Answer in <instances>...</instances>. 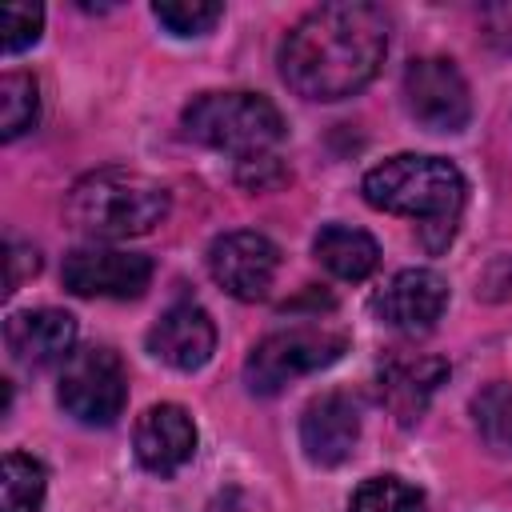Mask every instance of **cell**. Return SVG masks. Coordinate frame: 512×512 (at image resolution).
<instances>
[{
  "mask_svg": "<svg viewBox=\"0 0 512 512\" xmlns=\"http://www.w3.org/2000/svg\"><path fill=\"white\" fill-rule=\"evenodd\" d=\"M344 348H348V336L344 332H328L320 324H300V328L272 332L248 352L244 384L256 396H272L284 384H292V380H300V376H308L316 368H328L332 360L344 356Z\"/></svg>",
  "mask_w": 512,
  "mask_h": 512,
  "instance_id": "5",
  "label": "cell"
},
{
  "mask_svg": "<svg viewBox=\"0 0 512 512\" xmlns=\"http://www.w3.org/2000/svg\"><path fill=\"white\" fill-rule=\"evenodd\" d=\"M212 280L236 300H264L280 272V248L260 232H224L208 248Z\"/></svg>",
  "mask_w": 512,
  "mask_h": 512,
  "instance_id": "8",
  "label": "cell"
},
{
  "mask_svg": "<svg viewBox=\"0 0 512 512\" xmlns=\"http://www.w3.org/2000/svg\"><path fill=\"white\" fill-rule=\"evenodd\" d=\"M212 348H216V324L200 304H188V300L160 312V320L148 328V352L180 372L204 368Z\"/></svg>",
  "mask_w": 512,
  "mask_h": 512,
  "instance_id": "11",
  "label": "cell"
},
{
  "mask_svg": "<svg viewBox=\"0 0 512 512\" xmlns=\"http://www.w3.org/2000/svg\"><path fill=\"white\" fill-rule=\"evenodd\" d=\"M356 436H360V412H356L352 396H344V392L316 396L300 416L304 456L320 468H332V464L348 460L352 448H356Z\"/></svg>",
  "mask_w": 512,
  "mask_h": 512,
  "instance_id": "12",
  "label": "cell"
},
{
  "mask_svg": "<svg viewBox=\"0 0 512 512\" xmlns=\"http://www.w3.org/2000/svg\"><path fill=\"white\" fill-rule=\"evenodd\" d=\"M64 288L76 296H108V300H132L148 288L152 280V260L140 252H120V248H72L64 256Z\"/></svg>",
  "mask_w": 512,
  "mask_h": 512,
  "instance_id": "9",
  "label": "cell"
},
{
  "mask_svg": "<svg viewBox=\"0 0 512 512\" xmlns=\"http://www.w3.org/2000/svg\"><path fill=\"white\" fill-rule=\"evenodd\" d=\"M316 256L320 264L340 276V280H364L376 264H380V248L364 228H348V224H324L316 232Z\"/></svg>",
  "mask_w": 512,
  "mask_h": 512,
  "instance_id": "16",
  "label": "cell"
},
{
  "mask_svg": "<svg viewBox=\"0 0 512 512\" xmlns=\"http://www.w3.org/2000/svg\"><path fill=\"white\" fill-rule=\"evenodd\" d=\"M404 108L428 132H460L472 116L464 72L448 56H420L404 68Z\"/></svg>",
  "mask_w": 512,
  "mask_h": 512,
  "instance_id": "7",
  "label": "cell"
},
{
  "mask_svg": "<svg viewBox=\"0 0 512 512\" xmlns=\"http://www.w3.org/2000/svg\"><path fill=\"white\" fill-rule=\"evenodd\" d=\"M56 396L72 420L92 424V428L112 424L128 400V376H124L120 356L112 348H96V344L72 352L64 360Z\"/></svg>",
  "mask_w": 512,
  "mask_h": 512,
  "instance_id": "6",
  "label": "cell"
},
{
  "mask_svg": "<svg viewBox=\"0 0 512 512\" xmlns=\"http://www.w3.org/2000/svg\"><path fill=\"white\" fill-rule=\"evenodd\" d=\"M40 28H44V8L40 4H4L0 8L4 52H24L28 44L40 40Z\"/></svg>",
  "mask_w": 512,
  "mask_h": 512,
  "instance_id": "22",
  "label": "cell"
},
{
  "mask_svg": "<svg viewBox=\"0 0 512 512\" xmlns=\"http://www.w3.org/2000/svg\"><path fill=\"white\" fill-rule=\"evenodd\" d=\"M152 16L172 36H204L224 16V4H212V0H164V4H152Z\"/></svg>",
  "mask_w": 512,
  "mask_h": 512,
  "instance_id": "21",
  "label": "cell"
},
{
  "mask_svg": "<svg viewBox=\"0 0 512 512\" xmlns=\"http://www.w3.org/2000/svg\"><path fill=\"white\" fill-rule=\"evenodd\" d=\"M448 304V284L432 268H404L396 272L384 292L372 300L376 316L400 332H428Z\"/></svg>",
  "mask_w": 512,
  "mask_h": 512,
  "instance_id": "10",
  "label": "cell"
},
{
  "mask_svg": "<svg viewBox=\"0 0 512 512\" xmlns=\"http://www.w3.org/2000/svg\"><path fill=\"white\" fill-rule=\"evenodd\" d=\"M444 376L448 364L440 356H392L380 368V400L400 424H416Z\"/></svg>",
  "mask_w": 512,
  "mask_h": 512,
  "instance_id": "15",
  "label": "cell"
},
{
  "mask_svg": "<svg viewBox=\"0 0 512 512\" xmlns=\"http://www.w3.org/2000/svg\"><path fill=\"white\" fill-rule=\"evenodd\" d=\"M184 132L208 148L256 160L284 140V116L256 92H200L184 108Z\"/></svg>",
  "mask_w": 512,
  "mask_h": 512,
  "instance_id": "4",
  "label": "cell"
},
{
  "mask_svg": "<svg viewBox=\"0 0 512 512\" xmlns=\"http://www.w3.org/2000/svg\"><path fill=\"white\" fill-rule=\"evenodd\" d=\"M348 512H424V492L400 476H372L356 488Z\"/></svg>",
  "mask_w": 512,
  "mask_h": 512,
  "instance_id": "19",
  "label": "cell"
},
{
  "mask_svg": "<svg viewBox=\"0 0 512 512\" xmlns=\"http://www.w3.org/2000/svg\"><path fill=\"white\" fill-rule=\"evenodd\" d=\"M196 452V424L180 404H152L136 424V460L156 472H180Z\"/></svg>",
  "mask_w": 512,
  "mask_h": 512,
  "instance_id": "13",
  "label": "cell"
},
{
  "mask_svg": "<svg viewBox=\"0 0 512 512\" xmlns=\"http://www.w3.org/2000/svg\"><path fill=\"white\" fill-rule=\"evenodd\" d=\"M36 268H40L36 248H28V244H8V288H4V292H16L24 276H36Z\"/></svg>",
  "mask_w": 512,
  "mask_h": 512,
  "instance_id": "23",
  "label": "cell"
},
{
  "mask_svg": "<svg viewBox=\"0 0 512 512\" xmlns=\"http://www.w3.org/2000/svg\"><path fill=\"white\" fill-rule=\"evenodd\" d=\"M476 428L488 448L512 452V384H492L472 400Z\"/></svg>",
  "mask_w": 512,
  "mask_h": 512,
  "instance_id": "20",
  "label": "cell"
},
{
  "mask_svg": "<svg viewBox=\"0 0 512 512\" xmlns=\"http://www.w3.org/2000/svg\"><path fill=\"white\" fill-rule=\"evenodd\" d=\"M40 120V88L28 72H8L0 80V136L16 140Z\"/></svg>",
  "mask_w": 512,
  "mask_h": 512,
  "instance_id": "18",
  "label": "cell"
},
{
  "mask_svg": "<svg viewBox=\"0 0 512 512\" xmlns=\"http://www.w3.org/2000/svg\"><path fill=\"white\" fill-rule=\"evenodd\" d=\"M72 340H76V320L60 308H28V312L8 316L4 324V344L12 360L28 368L64 360V352H72Z\"/></svg>",
  "mask_w": 512,
  "mask_h": 512,
  "instance_id": "14",
  "label": "cell"
},
{
  "mask_svg": "<svg viewBox=\"0 0 512 512\" xmlns=\"http://www.w3.org/2000/svg\"><path fill=\"white\" fill-rule=\"evenodd\" d=\"M48 488V472L40 460L24 452L4 456V480H0V512H40Z\"/></svg>",
  "mask_w": 512,
  "mask_h": 512,
  "instance_id": "17",
  "label": "cell"
},
{
  "mask_svg": "<svg viewBox=\"0 0 512 512\" xmlns=\"http://www.w3.org/2000/svg\"><path fill=\"white\" fill-rule=\"evenodd\" d=\"M168 216V192L132 168H100L72 184L68 220L100 240H128L152 232Z\"/></svg>",
  "mask_w": 512,
  "mask_h": 512,
  "instance_id": "3",
  "label": "cell"
},
{
  "mask_svg": "<svg viewBox=\"0 0 512 512\" xmlns=\"http://www.w3.org/2000/svg\"><path fill=\"white\" fill-rule=\"evenodd\" d=\"M388 20L376 4H320L280 44V76L304 100H344L384 64Z\"/></svg>",
  "mask_w": 512,
  "mask_h": 512,
  "instance_id": "1",
  "label": "cell"
},
{
  "mask_svg": "<svg viewBox=\"0 0 512 512\" xmlns=\"http://www.w3.org/2000/svg\"><path fill=\"white\" fill-rule=\"evenodd\" d=\"M360 188L372 208H384L396 216H416L424 244L432 252H440L452 240L460 208H464V176L452 160H440V156L400 152V156L376 164Z\"/></svg>",
  "mask_w": 512,
  "mask_h": 512,
  "instance_id": "2",
  "label": "cell"
}]
</instances>
